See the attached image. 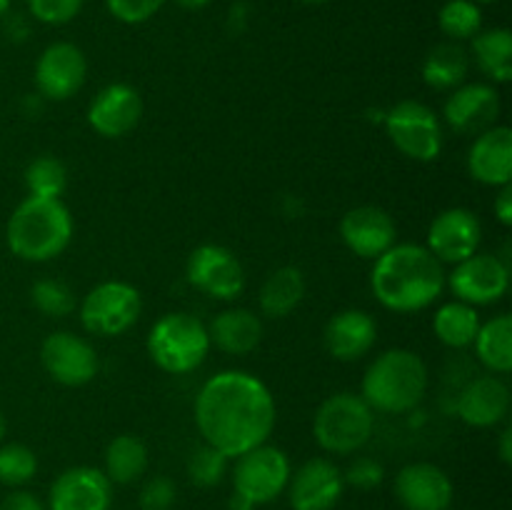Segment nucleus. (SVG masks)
Returning <instances> with one entry per match:
<instances>
[{
	"label": "nucleus",
	"instance_id": "obj_1",
	"mask_svg": "<svg viewBox=\"0 0 512 510\" xmlns=\"http://www.w3.org/2000/svg\"><path fill=\"white\" fill-rule=\"evenodd\" d=\"M278 408L268 385L245 370H223L205 380L195 398V423L203 443L228 458L268 443Z\"/></svg>",
	"mask_w": 512,
	"mask_h": 510
},
{
	"label": "nucleus",
	"instance_id": "obj_2",
	"mask_svg": "<svg viewBox=\"0 0 512 510\" xmlns=\"http://www.w3.org/2000/svg\"><path fill=\"white\" fill-rule=\"evenodd\" d=\"M370 288L383 308L393 313H418L443 295V263L425 245L395 243L373 260Z\"/></svg>",
	"mask_w": 512,
	"mask_h": 510
},
{
	"label": "nucleus",
	"instance_id": "obj_3",
	"mask_svg": "<svg viewBox=\"0 0 512 510\" xmlns=\"http://www.w3.org/2000/svg\"><path fill=\"white\" fill-rule=\"evenodd\" d=\"M5 240L15 258L48 263L65 253L73 240V215L60 198H28L13 210Z\"/></svg>",
	"mask_w": 512,
	"mask_h": 510
},
{
	"label": "nucleus",
	"instance_id": "obj_4",
	"mask_svg": "<svg viewBox=\"0 0 512 510\" xmlns=\"http://www.w3.org/2000/svg\"><path fill=\"white\" fill-rule=\"evenodd\" d=\"M428 393V365L418 353L393 348L368 365L360 398L378 413L400 415L415 410Z\"/></svg>",
	"mask_w": 512,
	"mask_h": 510
},
{
	"label": "nucleus",
	"instance_id": "obj_5",
	"mask_svg": "<svg viewBox=\"0 0 512 510\" xmlns=\"http://www.w3.org/2000/svg\"><path fill=\"white\" fill-rule=\"evenodd\" d=\"M210 353V335L203 320L190 313H168L148 333V355L170 375L193 373Z\"/></svg>",
	"mask_w": 512,
	"mask_h": 510
},
{
	"label": "nucleus",
	"instance_id": "obj_6",
	"mask_svg": "<svg viewBox=\"0 0 512 510\" xmlns=\"http://www.w3.org/2000/svg\"><path fill=\"white\" fill-rule=\"evenodd\" d=\"M375 410L355 393H335L320 403L313 418L315 443L333 455L358 453L375 430Z\"/></svg>",
	"mask_w": 512,
	"mask_h": 510
},
{
	"label": "nucleus",
	"instance_id": "obj_7",
	"mask_svg": "<svg viewBox=\"0 0 512 510\" xmlns=\"http://www.w3.org/2000/svg\"><path fill=\"white\" fill-rule=\"evenodd\" d=\"M143 298L138 288L125 280H105L95 285L80 303V323L90 335L115 338L138 323Z\"/></svg>",
	"mask_w": 512,
	"mask_h": 510
},
{
	"label": "nucleus",
	"instance_id": "obj_8",
	"mask_svg": "<svg viewBox=\"0 0 512 510\" xmlns=\"http://www.w3.org/2000/svg\"><path fill=\"white\" fill-rule=\"evenodd\" d=\"M385 130L388 138L405 158L430 163L443 153V125L420 100H400L388 115H385Z\"/></svg>",
	"mask_w": 512,
	"mask_h": 510
},
{
	"label": "nucleus",
	"instance_id": "obj_9",
	"mask_svg": "<svg viewBox=\"0 0 512 510\" xmlns=\"http://www.w3.org/2000/svg\"><path fill=\"white\" fill-rule=\"evenodd\" d=\"M290 475H293V468L285 450L263 443L235 458L233 493L243 495L258 508V505L273 503L285 493Z\"/></svg>",
	"mask_w": 512,
	"mask_h": 510
},
{
	"label": "nucleus",
	"instance_id": "obj_10",
	"mask_svg": "<svg viewBox=\"0 0 512 510\" xmlns=\"http://www.w3.org/2000/svg\"><path fill=\"white\" fill-rule=\"evenodd\" d=\"M185 278L213 300H235L245 290L243 263L225 245H198L185 263Z\"/></svg>",
	"mask_w": 512,
	"mask_h": 510
},
{
	"label": "nucleus",
	"instance_id": "obj_11",
	"mask_svg": "<svg viewBox=\"0 0 512 510\" xmlns=\"http://www.w3.org/2000/svg\"><path fill=\"white\" fill-rule=\"evenodd\" d=\"M455 300L468 305H493L508 293L510 265L503 258L490 253H475L455 263L453 273L445 275Z\"/></svg>",
	"mask_w": 512,
	"mask_h": 510
},
{
	"label": "nucleus",
	"instance_id": "obj_12",
	"mask_svg": "<svg viewBox=\"0 0 512 510\" xmlns=\"http://www.w3.org/2000/svg\"><path fill=\"white\" fill-rule=\"evenodd\" d=\"M40 363L55 383L68 385V388L88 385L100 370V360L93 345L83 335L68 333V330L50 333L43 340Z\"/></svg>",
	"mask_w": 512,
	"mask_h": 510
},
{
	"label": "nucleus",
	"instance_id": "obj_13",
	"mask_svg": "<svg viewBox=\"0 0 512 510\" xmlns=\"http://www.w3.org/2000/svg\"><path fill=\"white\" fill-rule=\"evenodd\" d=\"M88 75L85 53L73 43H53L35 63V88L48 100H68L83 88Z\"/></svg>",
	"mask_w": 512,
	"mask_h": 510
},
{
	"label": "nucleus",
	"instance_id": "obj_14",
	"mask_svg": "<svg viewBox=\"0 0 512 510\" xmlns=\"http://www.w3.org/2000/svg\"><path fill=\"white\" fill-rule=\"evenodd\" d=\"M503 100L495 85L468 83L458 85L445 100V123L460 135H480L498 125Z\"/></svg>",
	"mask_w": 512,
	"mask_h": 510
},
{
	"label": "nucleus",
	"instance_id": "obj_15",
	"mask_svg": "<svg viewBox=\"0 0 512 510\" xmlns=\"http://www.w3.org/2000/svg\"><path fill=\"white\" fill-rule=\"evenodd\" d=\"M483 240L480 218L468 208H448L435 215L428 228V245L425 248L440 263H460L478 253Z\"/></svg>",
	"mask_w": 512,
	"mask_h": 510
},
{
	"label": "nucleus",
	"instance_id": "obj_16",
	"mask_svg": "<svg viewBox=\"0 0 512 510\" xmlns=\"http://www.w3.org/2000/svg\"><path fill=\"white\" fill-rule=\"evenodd\" d=\"M288 500L293 510H333L343 498V470L328 458L305 460L288 483Z\"/></svg>",
	"mask_w": 512,
	"mask_h": 510
},
{
	"label": "nucleus",
	"instance_id": "obj_17",
	"mask_svg": "<svg viewBox=\"0 0 512 510\" xmlns=\"http://www.w3.org/2000/svg\"><path fill=\"white\" fill-rule=\"evenodd\" d=\"M113 483L103 470L75 465L53 480L48 493V510H110Z\"/></svg>",
	"mask_w": 512,
	"mask_h": 510
},
{
	"label": "nucleus",
	"instance_id": "obj_18",
	"mask_svg": "<svg viewBox=\"0 0 512 510\" xmlns=\"http://www.w3.org/2000/svg\"><path fill=\"white\" fill-rule=\"evenodd\" d=\"M340 238L345 248L353 250L358 258L375 260L393 248L398 240V228L388 210L378 205H358L340 220Z\"/></svg>",
	"mask_w": 512,
	"mask_h": 510
},
{
	"label": "nucleus",
	"instance_id": "obj_19",
	"mask_svg": "<svg viewBox=\"0 0 512 510\" xmlns=\"http://www.w3.org/2000/svg\"><path fill=\"white\" fill-rule=\"evenodd\" d=\"M143 118L140 93L128 83H110L88 105V125L103 138H123Z\"/></svg>",
	"mask_w": 512,
	"mask_h": 510
},
{
	"label": "nucleus",
	"instance_id": "obj_20",
	"mask_svg": "<svg viewBox=\"0 0 512 510\" xmlns=\"http://www.w3.org/2000/svg\"><path fill=\"white\" fill-rule=\"evenodd\" d=\"M395 498L405 510H448L453 480L433 463H410L395 475Z\"/></svg>",
	"mask_w": 512,
	"mask_h": 510
},
{
	"label": "nucleus",
	"instance_id": "obj_21",
	"mask_svg": "<svg viewBox=\"0 0 512 510\" xmlns=\"http://www.w3.org/2000/svg\"><path fill=\"white\" fill-rule=\"evenodd\" d=\"M375 340H378V323H375L373 315L358 308L335 313L323 333L325 350L343 363H353V360L368 355Z\"/></svg>",
	"mask_w": 512,
	"mask_h": 510
},
{
	"label": "nucleus",
	"instance_id": "obj_22",
	"mask_svg": "<svg viewBox=\"0 0 512 510\" xmlns=\"http://www.w3.org/2000/svg\"><path fill=\"white\" fill-rule=\"evenodd\" d=\"M510 413V388L498 375L473 378L458 395V415L473 428H493Z\"/></svg>",
	"mask_w": 512,
	"mask_h": 510
},
{
	"label": "nucleus",
	"instance_id": "obj_23",
	"mask_svg": "<svg viewBox=\"0 0 512 510\" xmlns=\"http://www.w3.org/2000/svg\"><path fill=\"white\" fill-rule=\"evenodd\" d=\"M468 173L478 183L503 188L512 180V130L493 125L473 140L468 153Z\"/></svg>",
	"mask_w": 512,
	"mask_h": 510
},
{
	"label": "nucleus",
	"instance_id": "obj_24",
	"mask_svg": "<svg viewBox=\"0 0 512 510\" xmlns=\"http://www.w3.org/2000/svg\"><path fill=\"white\" fill-rule=\"evenodd\" d=\"M210 345L228 355H248L263 340V320L248 308L223 310L208 325Z\"/></svg>",
	"mask_w": 512,
	"mask_h": 510
},
{
	"label": "nucleus",
	"instance_id": "obj_25",
	"mask_svg": "<svg viewBox=\"0 0 512 510\" xmlns=\"http://www.w3.org/2000/svg\"><path fill=\"white\" fill-rule=\"evenodd\" d=\"M305 298V275L295 265H283L265 278L260 288V310L268 318H288Z\"/></svg>",
	"mask_w": 512,
	"mask_h": 510
},
{
	"label": "nucleus",
	"instance_id": "obj_26",
	"mask_svg": "<svg viewBox=\"0 0 512 510\" xmlns=\"http://www.w3.org/2000/svg\"><path fill=\"white\" fill-rule=\"evenodd\" d=\"M105 478L115 485H130L140 480L148 470V445L138 438V435L123 433L113 438L105 448Z\"/></svg>",
	"mask_w": 512,
	"mask_h": 510
},
{
	"label": "nucleus",
	"instance_id": "obj_27",
	"mask_svg": "<svg viewBox=\"0 0 512 510\" xmlns=\"http://www.w3.org/2000/svg\"><path fill=\"white\" fill-rule=\"evenodd\" d=\"M475 353L478 360L495 375H505L512 370V318L500 313L488 323H480L475 335Z\"/></svg>",
	"mask_w": 512,
	"mask_h": 510
},
{
	"label": "nucleus",
	"instance_id": "obj_28",
	"mask_svg": "<svg viewBox=\"0 0 512 510\" xmlns=\"http://www.w3.org/2000/svg\"><path fill=\"white\" fill-rule=\"evenodd\" d=\"M470 70V58L463 45L438 43L423 60V80L433 90H455L463 85Z\"/></svg>",
	"mask_w": 512,
	"mask_h": 510
},
{
	"label": "nucleus",
	"instance_id": "obj_29",
	"mask_svg": "<svg viewBox=\"0 0 512 510\" xmlns=\"http://www.w3.org/2000/svg\"><path fill=\"white\" fill-rule=\"evenodd\" d=\"M478 328V310H475V305L463 303V300H450V303L440 305L433 315V333L448 348H470L475 343Z\"/></svg>",
	"mask_w": 512,
	"mask_h": 510
},
{
	"label": "nucleus",
	"instance_id": "obj_30",
	"mask_svg": "<svg viewBox=\"0 0 512 510\" xmlns=\"http://www.w3.org/2000/svg\"><path fill=\"white\" fill-rule=\"evenodd\" d=\"M475 65L493 83H508L512 78V33L508 28L483 30L473 38Z\"/></svg>",
	"mask_w": 512,
	"mask_h": 510
},
{
	"label": "nucleus",
	"instance_id": "obj_31",
	"mask_svg": "<svg viewBox=\"0 0 512 510\" xmlns=\"http://www.w3.org/2000/svg\"><path fill=\"white\" fill-rule=\"evenodd\" d=\"M25 188L33 198H60L68 188V168L55 155H38L25 168Z\"/></svg>",
	"mask_w": 512,
	"mask_h": 510
},
{
	"label": "nucleus",
	"instance_id": "obj_32",
	"mask_svg": "<svg viewBox=\"0 0 512 510\" xmlns=\"http://www.w3.org/2000/svg\"><path fill=\"white\" fill-rule=\"evenodd\" d=\"M440 30L448 35L453 43L460 40H473L483 28V10L473 0H448L440 8L438 15Z\"/></svg>",
	"mask_w": 512,
	"mask_h": 510
},
{
	"label": "nucleus",
	"instance_id": "obj_33",
	"mask_svg": "<svg viewBox=\"0 0 512 510\" xmlns=\"http://www.w3.org/2000/svg\"><path fill=\"white\" fill-rule=\"evenodd\" d=\"M38 473V455L23 443L0 445V483L8 488H20L30 483Z\"/></svg>",
	"mask_w": 512,
	"mask_h": 510
},
{
	"label": "nucleus",
	"instance_id": "obj_34",
	"mask_svg": "<svg viewBox=\"0 0 512 510\" xmlns=\"http://www.w3.org/2000/svg\"><path fill=\"white\" fill-rule=\"evenodd\" d=\"M30 300L48 318H65L75 310V293L58 278H43L30 288Z\"/></svg>",
	"mask_w": 512,
	"mask_h": 510
},
{
	"label": "nucleus",
	"instance_id": "obj_35",
	"mask_svg": "<svg viewBox=\"0 0 512 510\" xmlns=\"http://www.w3.org/2000/svg\"><path fill=\"white\" fill-rule=\"evenodd\" d=\"M230 458L225 453H220L213 445L203 443L190 453L188 458V478L193 480L198 488H213L228 473Z\"/></svg>",
	"mask_w": 512,
	"mask_h": 510
},
{
	"label": "nucleus",
	"instance_id": "obj_36",
	"mask_svg": "<svg viewBox=\"0 0 512 510\" xmlns=\"http://www.w3.org/2000/svg\"><path fill=\"white\" fill-rule=\"evenodd\" d=\"M85 0H28L35 20L45 25H65L80 13Z\"/></svg>",
	"mask_w": 512,
	"mask_h": 510
},
{
	"label": "nucleus",
	"instance_id": "obj_37",
	"mask_svg": "<svg viewBox=\"0 0 512 510\" xmlns=\"http://www.w3.org/2000/svg\"><path fill=\"white\" fill-rule=\"evenodd\" d=\"M168 0H105L110 15L118 18L120 23L138 25L153 18Z\"/></svg>",
	"mask_w": 512,
	"mask_h": 510
},
{
	"label": "nucleus",
	"instance_id": "obj_38",
	"mask_svg": "<svg viewBox=\"0 0 512 510\" xmlns=\"http://www.w3.org/2000/svg\"><path fill=\"white\" fill-rule=\"evenodd\" d=\"M385 480V468L375 458H355L343 473V483L358 490H373Z\"/></svg>",
	"mask_w": 512,
	"mask_h": 510
},
{
	"label": "nucleus",
	"instance_id": "obj_39",
	"mask_svg": "<svg viewBox=\"0 0 512 510\" xmlns=\"http://www.w3.org/2000/svg\"><path fill=\"white\" fill-rule=\"evenodd\" d=\"M175 495H178V488L170 478L165 475H155L140 490V505L143 510H170L175 503Z\"/></svg>",
	"mask_w": 512,
	"mask_h": 510
},
{
	"label": "nucleus",
	"instance_id": "obj_40",
	"mask_svg": "<svg viewBox=\"0 0 512 510\" xmlns=\"http://www.w3.org/2000/svg\"><path fill=\"white\" fill-rule=\"evenodd\" d=\"M0 510H48L43 505V500L38 495L28 493V490H13L10 495H5Z\"/></svg>",
	"mask_w": 512,
	"mask_h": 510
},
{
	"label": "nucleus",
	"instance_id": "obj_41",
	"mask_svg": "<svg viewBox=\"0 0 512 510\" xmlns=\"http://www.w3.org/2000/svg\"><path fill=\"white\" fill-rule=\"evenodd\" d=\"M493 210H495V218H498V223L505 225V228H510L512 225V183L503 185V188H500V193L495 195Z\"/></svg>",
	"mask_w": 512,
	"mask_h": 510
},
{
	"label": "nucleus",
	"instance_id": "obj_42",
	"mask_svg": "<svg viewBox=\"0 0 512 510\" xmlns=\"http://www.w3.org/2000/svg\"><path fill=\"white\" fill-rule=\"evenodd\" d=\"M500 460H503L505 465L512 463V428H508L500 433Z\"/></svg>",
	"mask_w": 512,
	"mask_h": 510
},
{
	"label": "nucleus",
	"instance_id": "obj_43",
	"mask_svg": "<svg viewBox=\"0 0 512 510\" xmlns=\"http://www.w3.org/2000/svg\"><path fill=\"white\" fill-rule=\"evenodd\" d=\"M228 508H230V510H255V505L250 503L248 498H243V495L233 493V495H230V503H228Z\"/></svg>",
	"mask_w": 512,
	"mask_h": 510
},
{
	"label": "nucleus",
	"instance_id": "obj_44",
	"mask_svg": "<svg viewBox=\"0 0 512 510\" xmlns=\"http://www.w3.org/2000/svg\"><path fill=\"white\" fill-rule=\"evenodd\" d=\"M208 3L210 0H178V5H183V8H188V10H200V8H205Z\"/></svg>",
	"mask_w": 512,
	"mask_h": 510
},
{
	"label": "nucleus",
	"instance_id": "obj_45",
	"mask_svg": "<svg viewBox=\"0 0 512 510\" xmlns=\"http://www.w3.org/2000/svg\"><path fill=\"white\" fill-rule=\"evenodd\" d=\"M5 430H8V423H5V415L0 413V440L5 438Z\"/></svg>",
	"mask_w": 512,
	"mask_h": 510
},
{
	"label": "nucleus",
	"instance_id": "obj_46",
	"mask_svg": "<svg viewBox=\"0 0 512 510\" xmlns=\"http://www.w3.org/2000/svg\"><path fill=\"white\" fill-rule=\"evenodd\" d=\"M8 8H10V0H0V18L8 13Z\"/></svg>",
	"mask_w": 512,
	"mask_h": 510
},
{
	"label": "nucleus",
	"instance_id": "obj_47",
	"mask_svg": "<svg viewBox=\"0 0 512 510\" xmlns=\"http://www.w3.org/2000/svg\"><path fill=\"white\" fill-rule=\"evenodd\" d=\"M475 5H490V3H498V0H473Z\"/></svg>",
	"mask_w": 512,
	"mask_h": 510
},
{
	"label": "nucleus",
	"instance_id": "obj_48",
	"mask_svg": "<svg viewBox=\"0 0 512 510\" xmlns=\"http://www.w3.org/2000/svg\"><path fill=\"white\" fill-rule=\"evenodd\" d=\"M303 3H308V5H323V3H328V0H303Z\"/></svg>",
	"mask_w": 512,
	"mask_h": 510
}]
</instances>
